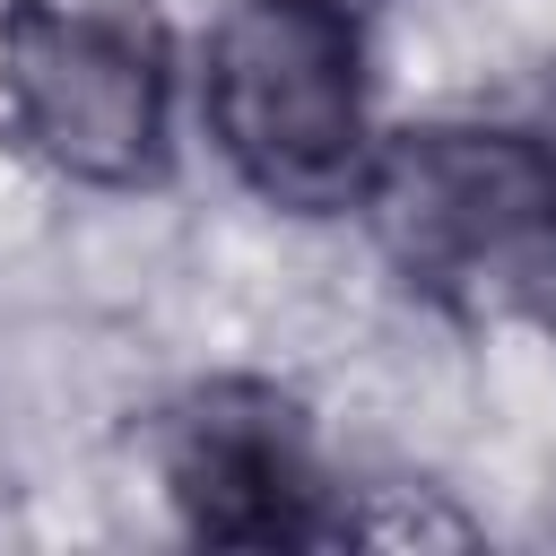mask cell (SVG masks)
Masks as SVG:
<instances>
[{"instance_id":"277c9868","label":"cell","mask_w":556,"mask_h":556,"mask_svg":"<svg viewBox=\"0 0 556 556\" xmlns=\"http://www.w3.org/2000/svg\"><path fill=\"white\" fill-rule=\"evenodd\" d=\"M165 495L191 539L217 547H313L348 539V495L321 478L295 400L269 382H208L156 434Z\"/></svg>"},{"instance_id":"7a4b0ae2","label":"cell","mask_w":556,"mask_h":556,"mask_svg":"<svg viewBox=\"0 0 556 556\" xmlns=\"http://www.w3.org/2000/svg\"><path fill=\"white\" fill-rule=\"evenodd\" d=\"M200 122L235 182L269 208H356L374 174L356 17L321 0H235L200 52Z\"/></svg>"},{"instance_id":"6da1fadb","label":"cell","mask_w":556,"mask_h":556,"mask_svg":"<svg viewBox=\"0 0 556 556\" xmlns=\"http://www.w3.org/2000/svg\"><path fill=\"white\" fill-rule=\"evenodd\" d=\"M356 217L391 278L452 321H521L556 304V174L530 122H434L382 139Z\"/></svg>"},{"instance_id":"8992f818","label":"cell","mask_w":556,"mask_h":556,"mask_svg":"<svg viewBox=\"0 0 556 556\" xmlns=\"http://www.w3.org/2000/svg\"><path fill=\"white\" fill-rule=\"evenodd\" d=\"M321 9H348V17H356V9H365V0H321Z\"/></svg>"},{"instance_id":"3957f363","label":"cell","mask_w":556,"mask_h":556,"mask_svg":"<svg viewBox=\"0 0 556 556\" xmlns=\"http://www.w3.org/2000/svg\"><path fill=\"white\" fill-rule=\"evenodd\" d=\"M0 113L26 156L87 191H130L165 165L174 70L165 35L130 0H9L0 9Z\"/></svg>"},{"instance_id":"5b68a950","label":"cell","mask_w":556,"mask_h":556,"mask_svg":"<svg viewBox=\"0 0 556 556\" xmlns=\"http://www.w3.org/2000/svg\"><path fill=\"white\" fill-rule=\"evenodd\" d=\"M530 139H539V156H547V174H556V96L539 104V122H530Z\"/></svg>"}]
</instances>
